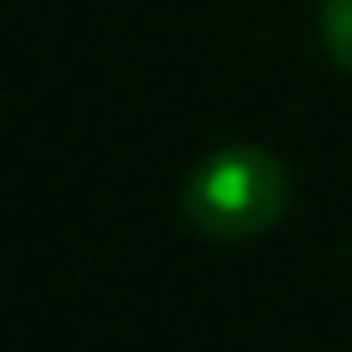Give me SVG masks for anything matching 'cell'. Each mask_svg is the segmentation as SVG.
<instances>
[{"label":"cell","instance_id":"1","mask_svg":"<svg viewBox=\"0 0 352 352\" xmlns=\"http://www.w3.org/2000/svg\"><path fill=\"white\" fill-rule=\"evenodd\" d=\"M179 208L208 241H251L285 217L289 169L261 145H222L188 169Z\"/></svg>","mask_w":352,"mask_h":352},{"label":"cell","instance_id":"2","mask_svg":"<svg viewBox=\"0 0 352 352\" xmlns=\"http://www.w3.org/2000/svg\"><path fill=\"white\" fill-rule=\"evenodd\" d=\"M318 39L323 54L352 73V0H318Z\"/></svg>","mask_w":352,"mask_h":352}]
</instances>
